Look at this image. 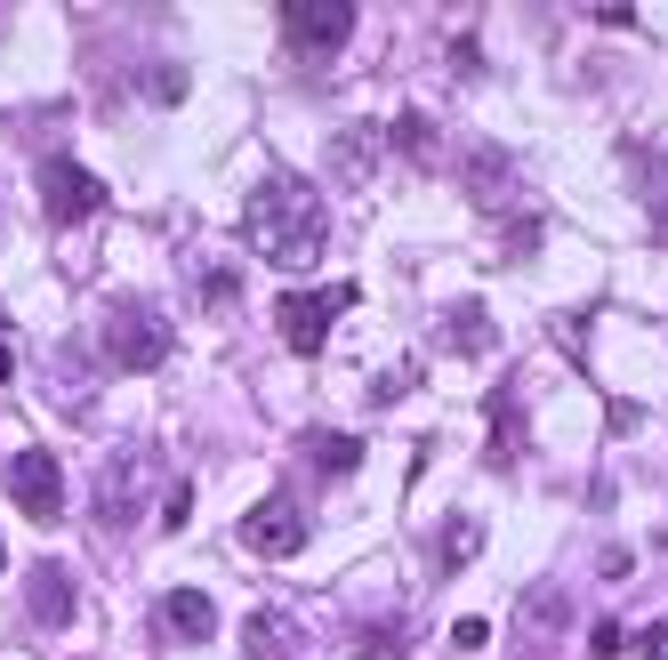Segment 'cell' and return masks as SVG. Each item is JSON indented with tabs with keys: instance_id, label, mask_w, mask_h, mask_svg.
Wrapping results in <instances>:
<instances>
[{
	"instance_id": "obj_15",
	"label": "cell",
	"mask_w": 668,
	"mask_h": 660,
	"mask_svg": "<svg viewBox=\"0 0 668 660\" xmlns=\"http://www.w3.org/2000/svg\"><path fill=\"white\" fill-rule=\"evenodd\" d=\"M523 460V403L516 387H492V467H516Z\"/></svg>"
},
{
	"instance_id": "obj_12",
	"label": "cell",
	"mask_w": 668,
	"mask_h": 660,
	"mask_svg": "<svg viewBox=\"0 0 668 660\" xmlns=\"http://www.w3.org/2000/svg\"><path fill=\"white\" fill-rule=\"evenodd\" d=\"M298 451H307L314 476H355V467H362V436H338V427H307Z\"/></svg>"
},
{
	"instance_id": "obj_6",
	"label": "cell",
	"mask_w": 668,
	"mask_h": 660,
	"mask_svg": "<svg viewBox=\"0 0 668 660\" xmlns=\"http://www.w3.org/2000/svg\"><path fill=\"white\" fill-rule=\"evenodd\" d=\"M282 40H290L298 57H338L355 40V9L347 0H290V9H282Z\"/></svg>"
},
{
	"instance_id": "obj_11",
	"label": "cell",
	"mask_w": 668,
	"mask_h": 660,
	"mask_svg": "<svg viewBox=\"0 0 668 660\" xmlns=\"http://www.w3.org/2000/svg\"><path fill=\"white\" fill-rule=\"evenodd\" d=\"M298 645H307V628H298L290 612H274V604L242 621V652H250V660H290Z\"/></svg>"
},
{
	"instance_id": "obj_23",
	"label": "cell",
	"mask_w": 668,
	"mask_h": 660,
	"mask_svg": "<svg viewBox=\"0 0 668 660\" xmlns=\"http://www.w3.org/2000/svg\"><path fill=\"white\" fill-rule=\"evenodd\" d=\"M186 515H194V491H186V484H177V491H170V500H161V524H170V531H177V524H186Z\"/></svg>"
},
{
	"instance_id": "obj_1",
	"label": "cell",
	"mask_w": 668,
	"mask_h": 660,
	"mask_svg": "<svg viewBox=\"0 0 668 660\" xmlns=\"http://www.w3.org/2000/svg\"><path fill=\"white\" fill-rule=\"evenodd\" d=\"M322 234H331V225H322V194L307 178H267L258 185L250 201H242V242H250L258 258H274L282 274H307V266L322 258Z\"/></svg>"
},
{
	"instance_id": "obj_20",
	"label": "cell",
	"mask_w": 668,
	"mask_h": 660,
	"mask_svg": "<svg viewBox=\"0 0 668 660\" xmlns=\"http://www.w3.org/2000/svg\"><path fill=\"white\" fill-rule=\"evenodd\" d=\"M395 146H403V154H428V146H435L428 113H403V121H395Z\"/></svg>"
},
{
	"instance_id": "obj_16",
	"label": "cell",
	"mask_w": 668,
	"mask_h": 660,
	"mask_svg": "<svg viewBox=\"0 0 668 660\" xmlns=\"http://www.w3.org/2000/svg\"><path fill=\"white\" fill-rule=\"evenodd\" d=\"M331 161L347 178H371V161H379V130H338L331 137Z\"/></svg>"
},
{
	"instance_id": "obj_3",
	"label": "cell",
	"mask_w": 668,
	"mask_h": 660,
	"mask_svg": "<svg viewBox=\"0 0 668 660\" xmlns=\"http://www.w3.org/2000/svg\"><path fill=\"white\" fill-rule=\"evenodd\" d=\"M97 339H106V363H121V370H161L170 346H177V330L161 322V306H146V298H106Z\"/></svg>"
},
{
	"instance_id": "obj_25",
	"label": "cell",
	"mask_w": 668,
	"mask_h": 660,
	"mask_svg": "<svg viewBox=\"0 0 668 660\" xmlns=\"http://www.w3.org/2000/svg\"><path fill=\"white\" fill-rule=\"evenodd\" d=\"M644 660H668V636L660 628H644Z\"/></svg>"
},
{
	"instance_id": "obj_21",
	"label": "cell",
	"mask_w": 668,
	"mask_h": 660,
	"mask_svg": "<svg viewBox=\"0 0 668 660\" xmlns=\"http://www.w3.org/2000/svg\"><path fill=\"white\" fill-rule=\"evenodd\" d=\"M589 652H596V660H620V652H629V628H620V621L589 628Z\"/></svg>"
},
{
	"instance_id": "obj_24",
	"label": "cell",
	"mask_w": 668,
	"mask_h": 660,
	"mask_svg": "<svg viewBox=\"0 0 668 660\" xmlns=\"http://www.w3.org/2000/svg\"><path fill=\"white\" fill-rule=\"evenodd\" d=\"M451 645H459V652H475V645H492V621H459V628H451Z\"/></svg>"
},
{
	"instance_id": "obj_14",
	"label": "cell",
	"mask_w": 668,
	"mask_h": 660,
	"mask_svg": "<svg viewBox=\"0 0 668 660\" xmlns=\"http://www.w3.org/2000/svg\"><path fill=\"white\" fill-rule=\"evenodd\" d=\"M475 548H483V524H475V515H443V531H435V580L468 572Z\"/></svg>"
},
{
	"instance_id": "obj_9",
	"label": "cell",
	"mask_w": 668,
	"mask_h": 660,
	"mask_svg": "<svg viewBox=\"0 0 668 660\" xmlns=\"http://www.w3.org/2000/svg\"><path fill=\"white\" fill-rule=\"evenodd\" d=\"M25 621L33 628H73V572L57 555H40L33 580H25Z\"/></svg>"
},
{
	"instance_id": "obj_22",
	"label": "cell",
	"mask_w": 668,
	"mask_h": 660,
	"mask_svg": "<svg viewBox=\"0 0 668 660\" xmlns=\"http://www.w3.org/2000/svg\"><path fill=\"white\" fill-rule=\"evenodd\" d=\"M596 572H604V580H629L636 555H629V548H604V555H596Z\"/></svg>"
},
{
	"instance_id": "obj_13",
	"label": "cell",
	"mask_w": 668,
	"mask_h": 660,
	"mask_svg": "<svg viewBox=\"0 0 668 660\" xmlns=\"http://www.w3.org/2000/svg\"><path fill=\"white\" fill-rule=\"evenodd\" d=\"M443 339H451L459 355H492L499 330H492V315H483V298H451L443 306Z\"/></svg>"
},
{
	"instance_id": "obj_8",
	"label": "cell",
	"mask_w": 668,
	"mask_h": 660,
	"mask_svg": "<svg viewBox=\"0 0 668 660\" xmlns=\"http://www.w3.org/2000/svg\"><path fill=\"white\" fill-rule=\"evenodd\" d=\"M242 548L267 555V564H282V555L307 548V515L290 508V491H274V500H258L250 515H242Z\"/></svg>"
},
{
	"instance_id": "obj_19",
	"label": "cell",
	"mask_w": 668,
	"mask_h": 660,
	"mask_svg": "<svg viewBox=\"0 0 668 660\" xmlns=\"http://www.w3.org/2000/svg\"><path fill=\"white\" fill-rule=\"evenodd\" d=\"M532 621H540V628H564V621H572V596H564V588H540V596H532Z\"/></svg>"
},
{
	"instance_id": "obj_7",
	"label": "cell",
	"mask_w": 668,
	"mask_h": 660,
	"mask_svg": "<svg viewBox=\"0 0 668 660\" xmlns=\"http://www.w3.org/2000/svg\"><path fill=\"white\" fill-rule=\"evenodd\" d=\"M9 500L33 515V524H57L65 515V467H57V451H16L9 460Z\"/></svg>"
},
{
	"instance_id": "obj_10",
	"label": "cell",
	"mask_w": 668,
	"mask_h": 660,
	"mask_svg": "<svg viewBox=\"0 0 668 660\" xmlns=\"http://www.w3.org/2000/svg\"><path fill=\"white\" fill-rule=\"evenodd\" d=\"M153 621H161V636H170V645H210V636H218V604H210L201 588H170Z\"/></svg>"
},
{
	"instance_id": "obj_2",
	"label": "cell",
	"mask_w": 668,
	"mask_h": 660,
	"mask_svg": "<svg viewBox=\"0 0 668 660\" xmlns=\"http://www.w3.org/2000/svg\"><path fill=\"white\" fill-rule=\"evenodd\" d=\"M161 491V443L153 436H121L97 467V531H137Z\"/></svg>"
},
{
	"instance_id": "obj_18",
	"label": "cell",
	"mask_w": 668,
	"mask_h": 660,
	"mask_svg": "<svg viewBox=\"0 0 668 660\" xmlns=\"http://www.w3.org/2000/svg\"><path fill=\"white\" fill-rule=\"evenodd\" d=\"M201 298H210L218 315H226V306L242 298V274H234V266H210V274H201Z\"/></svg>"
},
{
	"instance_id": "obj_17",
	"label": "cell",
	"mask_w": 668,
	"mask_h": 660,
	"mask_svg": "<svg viewBox=\"0 0 668 660\" xmlns=\"http://www.w3.org/2000/svg\"><path fill=\"white\" fill-rule=\"evenodd\" d=\"M403 645H411V621H379V628H362V636H355V652H362V660H395Z\"/></svg>"
},
{
	"instance_id": "obj_5",
	"label": "cell",
	"mask_w": 668,
	"mask_h": 660,
	"mask_svg": "<svg viewBox=\"0 0 668 660\" xmlns=\"http://www.w3.org/2000/svg\"><path fill=\"white\" fill-rule=\"evenodd\" d=\"M33 178H40V218H49V225H81V218L106 210V178L81 170V161H65V154L40 161Z\"/></svg>"
},
{
	"instance_id": "obj_26",
	"label": "cell",
	"mask_w": 668,
	"mask_h": 660,
	"mask_svg": "<svg viewBox=\"0 0 668 660\" xmlns=\"http://www.w3.org/2000/svg\"><path fill=\"white\" fill-rule=\"evenodd\" d=\"M9 370H16V355H9V339H0V387H9Z\"/></svg>"
},
{
	"instance_id": "obj_4",
	"label": "cell",
	"mask_w": 668,
	"mask_h": 660,
	"mask_svg": "<svg viewBox=\"0 0 668 660\" xmlns=\"http://www.w3.org/2000/svg\"><path fill=\"white\" fill-rule=\"evenodd\" d=\"M355 298H362L355 282H322V291H282V306H274V330H282V346H290V355H322L331 322L347 315Z\"/></svg>"
},
{
	"instance_id": "obj_27",
	"label": "cell",
	"mask_w": 668,
	"mask_h": 660,
	"mask_svg": "<svg viewBox=\"0 0 668 660\" xmlns=\"http://www.w3.org/2000/svg\"><path fill=\"white\" fill-rule=\"evenodd\" d=\"M660 242H668V201H660Z\"/></svg>"
}]
</instances>
